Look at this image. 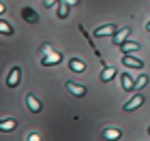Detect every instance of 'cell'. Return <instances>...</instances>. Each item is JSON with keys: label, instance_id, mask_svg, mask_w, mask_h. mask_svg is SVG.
Here are the masks:
<instances>
[{"label": "cell", "instance_id": "e0dca14e", "mask_svg": "<svg viewBox=\"0 0 150 141\" xmlns=\"http://www.w3.org/2000/svg\"><path fill=\"white\" fill-rule=\"evenodd\" d=\"M0 34H13V28H11L9 22H2V19H0Z\"/></svg>", "mask_w": 150, "mask_h": 141}, {"label": "cell", "instance_id": "ba28073f", "mask_svg": "<svg viewBox=\"0 0 150 141\" xmlns=\"http://www.w3.org/2000/svg\"><path fill=\"white\" fill-rule=\"evenodd\" d=\"M22 17H24L28 24H37V22H39V15L30 9V6H24V9H22Z\"/></svg>", "mask_w": 150, "mask_h": 141}, {"label": "cell", "instance_id": "2e32d148", "mask_svg": "<svg viewBox=\"0 0 150 141\" xmlns=\"http://www.w3.org/2000/svg\"><path fill=\"white\" fill-rule=\"evenodd\" d=\"M67 15H69V4H67L64 0H62V2L58 4V17H60V19H64Z\"/></svg>", "mask_w": 150, "mask_h": 141}, {"label": "cell", "instance_id": "44dd1931", "mask_svg": "<svg viewBox=\"0 0 150 141\" xmlns=\"http://www.w3.org/2000/svg\"><path fill=\"white\" fill-rule=\"evenodd\" d=\"M64 2H67V4H69V6H73V4H77V2H79V0H64Z\"/></svg>", "mask_w": 150, "mask_h": 141}, {"label": "cell", "instance_id": "5b68a950", "mask_svg": "<svg viewBox=\"0 0 150 141\" xmlns=\"http://www.w3.org/2000/svg\"><path fill=\"white\" fill-rule=\"evenodd\" d=\"M142 105H144V94H135L131 100H127V103H125L122 109H125V111H133V109H137V107H142Z\"/></svg>", "mask_w": 150, "mask_h": 141}, {"label": "cell", "instance_id": "4fadbf2b", "mask_svg": "<svg viewBox=\"0 0 150 141\" xmlns=\"http://www.w3.org/2000/svg\"><path fill=\"white\" fill-rule=\"evenodd\" d=\"M120 49H122V53H131V51H137L139 49V43H133V41H125L120 45Z\"/></svg>", "mask_w": 150, "mask_h": 141}, {"label": "cell", "instance_id": "cb8c5ba5", "mask_svg": "<svg viewBox=\"0 0 150 141\" xmlns=\"http://www.w3.org/2000/svg\"><path fill=\"white\" fill-rule=\"evenodd\" d=\"M148 135H150V126H148Z\"/></svg>", "mask_w": 150, "mask_h": 141}, {"label": "cell", "instance_id": "3957f363", "mask_svg": "<svg viewBox=\"0 0 150 141\" xmlns=\"http://www.w3.org/2000/svg\"><path fill=\"white\" fill-rule=\"evenodd\" d=\"M118 32V26H114V24H105V26H101V28H97L94 30V36H112V34H116Z\"/></svg>", "mask_w": 150, "mask_h": 141}, {"label": "cell", "instance_id": "9c48e42d", "mask_svg": "<svg viewBox=\"0 0 150 141\" xmlns=\"http://www.w3.org/2000/svg\"><path fill=\"white\" fill-rule=\"evenodd\" d=\"M114 75H116V69H114V66H103V71H101V81H103V83L112 81Z\"/></svg>", "mask_w": 150, "mask_h": 141}, {"label": "cell", "instance_id": "30bf717a", "mask_svg": "<svg viewBox=\"0 0 150 141\" xmlns=\"http://www.w3.org/2000/svg\"><path fill=\"white\" fill-rule=\"evenodd\" d=\"M120 79H122V88H125L127 92H131L133 88H135V79L129 75V73H125V75H120Z\"/></svg>", "mask_w": 150, "mask_h": 141}, {"label": "cell", "instance_id": "7a4b0ae2", "mask_svg": "<svg viewBox=\"0 0 150 141\" xmlns=\"http://www.w3.org/2000/svg\"><path fill=\"white\" fill-rule=\"evenodd\" d=\"M19 79H22V69H19V66H13L9 77H6V86H9V88H15L19 83Z\"/></svg>", "mask_w": 150, "mask_h": 141}, {"label": "cell", "instance_id": "ffe728a7", "mask_svg": "<svg viewBox=\"0 0 150 141\" xmlns=\"http://www.w3.org/2000/svg\"><path fill=\"white\" fill-rule=\"evenodd\" d=\"M28 141H41V137H39V135H35V133H32V135L28 137Z\"/></svg>", "mask_w": 150, "mask_h": 141}, {"label": "cell", "instance_id": "277c9868", "mask_svg": "<svg viewBox=\"0 0 150 141\" xmlns=\"http://www.w3.org/2000/svg\"><path fill=\"white\" fill-rule=\"evenodd\" d=\"M26 105H28V109H30L32 113H41V109H43L41 100L35 96V94H26Z\"/></svg>", "mask_w": 150, "mask_h": 141}, {"label": "cell", "instance_id": "603a6c76", "mask_svg": "<svg viewBox=\"0 0 150 141\" xmlns=\"http://www.w3.org/2000/svg\"><path fill=\"white\" fill-rule=\"evenodd\" d=\"M146 30H150V22H148V26H146Z\"/></svg>", "mask_w": 150, "mask_h": 141}, {"label": "cell", "instance_id": "d6986e66", "mask_svg": "<svg viewBox=\"0 0 150 141\" xmlns=\"http://www.w3.org/2000/svg\"><path fill=\"white\" fill-rule=\"evenodd\" d=\"M58 0H43V6H54Z\"/></svg>", "mask_w": 150, "mask_h": 141}, {"label": "cell", "instance_id": "52a82bcc", "mask_svg": "<svg viewBox=\"0 0 150 141\" xmlns=\"http://www.w3.org/2000/svg\"><path fill=\"white\" fill-rule=\"evenodd\" d=\"M67 90H69L73 96H77V98H81L86 94V88L84 86H79V83H73V81H67Z\"/></svg>", "mask_w": 150, "mask_h": 141}, {"label": "cell", "instance_id": "6da1fadb", "mask_svg": "<svg viewBox=\"0 0 150 141\" xmlns=\"http://www.w3.org/2000/svg\"><path fill=\"white\" fill-rule=\"evenodd\" d=\"M60 60H62V56H60L58 51H54V47L50 43H45L41 47V64L43 66H54V64H58Z\"/></svg>", "mask_w": 150, "mask_h": 141}, {"label": "cell", "instance_id": "9a60e30c", "mask_svg": "<svg viewBox=\"0 0 150 141\" xmlns=\"http://www.w3.org/2000/svg\"><path fill=\"white\" fill-rule=\"evenodd\" d=\"M13 128H15V120H13V118H9V120H0V130L11 133Z\"/></svg>", "mask_w": 150, "mask_h": 141}, {"label": "cell", "instance_id": "7402d4cb", "mask_svg": "<svg viewBox=\"0 0 150 141\" xmlns=\"http://www.w3.org/2000/svg\"><path fill=\"white\" fill-rule=\"evenodd\" d=\"M2 13H6V6H4L2 2H0V15H2Z\"/></svg>", "mask_w": 150, "mask_h": 141}, {"label": "cell", "instance_id": "8fae6325", "mask_svg": "<svg viewBox=\"0 0 150 141\" xmlns=\"http://www.w3.org/2000/svg\"><path fill=\"white\" fill-rule=\"evenodd\" d=\"M103 137L110 139V141H116V139L122 137V133H120L118 128H105V130H103Z\"/></svg>", "mask_w": 150, "mask_h": 141}, {"label": "cell", "instance_id": "5bb4252c", "mask_svg": "<svg viewBox=\"0 0 150 141\" xmlns=\"http://www.w3.org/2000/svg\"><path fill=\"white\" fill-rule=\"evenodd\" d=\"M127 36H129V28H122V30H118V32H116L114 43H116V45H122V43L127 41Z\"/></svg>", "mask_w": 150, "mask_h": 141}, {"label": "cell", "instance_id": "8992f818", "mask_svg": "<svg viewBox=\"0 0 150 141\" xmlns=\"http://www.w3.org/2000/svg\"><path fill=\"white\" fill-rule=\"evenodd\" d=\"M122 64H125V66H131V69H142V66H144V60L133 58V56H129V53H125V58H122Z\"/></svg>", "mask_w": 150, "mask_h": 141}, {"label": "cell", "instance_id": "7c38bea8", "mask_svg": "<svg viewBox=\"0 0 150 141\" xmlns=\"http://www.w3.org/2000/svg\"><path fill=\"white\" fill-rule=\"evenodd\" d=\"M69 69H71V71H75V73H84V71H86V64L81 62V60L73 58L71 62H69Z\"/></svg>", "mask_w": 150, "mask_h": 141}, {"label": "cell", "instance_id": "ac0fdd59", "mask_svg": "<svg viewBox=\"0 0 150 141\" xmlns=\"http://www.w3.org/2000/svg\"><path fill=\"white\" fill-rule=\"evenodd\" d=\"M146 83H148V75H142L137 81H135V88H144Z\"/></svg>", "mask_w": 150, "mask_h": 141}]
</instances>
